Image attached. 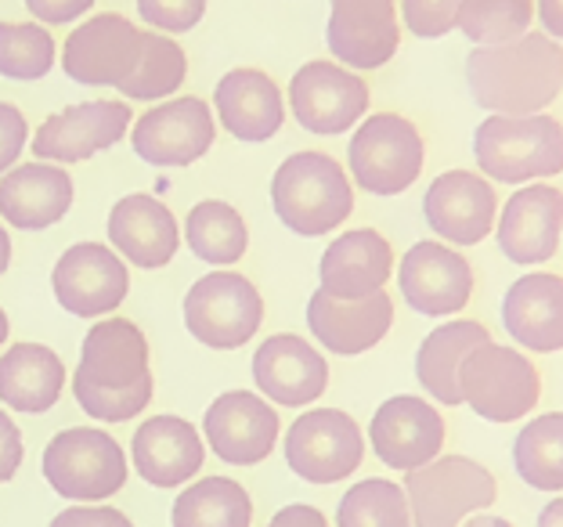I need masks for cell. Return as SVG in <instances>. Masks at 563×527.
I'll use <instances>...</instances> for the list:
<instances>
[{"mask_svg": "<svg viewBox=\"0 0 563 527\" xmlns=\"http://www.w3.org/2000/svg\"><path fill=\"white\" fill-rule=\"evenodd\" d=\"M73 394L91 419L126 422L152 402L148 340L131 318H106L87 329Z\"/></svg>", "mask_w": 563, "mask_h": 527, "instance_id": "obj_1", "label": "cell"}, {"mask_svg": "<svg viewBox=\"0 0 563 527\" xmlns=\"http://www.w3.org/2000/svg\"><path fill=\"white\" fill-rule=\"evenodd\" d=\"M466 84L481 109L492 116H534L563 91V47L545 33H523L520 41L473 47Z\"/></svg>", "mask_w": 563, "mask_h": 527, "instance_id": "obj_2", "label": "cell"}, {"mask_svg": "<svg viewBox=\"0 0 563 527\" xmlns=\"http://www.w3.org/2000/svg\"><path fill=\"white\" fill-rule=\"evenodd\" d=\"M481 177L498 185H528L563 174V123L553 116H488L473 134Z\"/></svg>", "mask_w": 563, "mask_h": 527, "instance_id": "obj_3", "label": "cell"}, {"mask_svg": "<svg viewBox=\"0 0 563 527\" xmlns=\"http://www.w3.org/2000/svg\"><path fill=\"white\" fill-rule=\"evenodd\" d=\"M272 202L278 221L303 239L329 235L354 210L347 171L325 152H297L275 171Z\"/></svg>", "mask_w": 563, "mask_h": 527, "instance_id": "obj_4", "label": "cell"}, {"mask_svg": "<svg viewBox=\"0 0 563 527\" xmlns=\"http://www.w3.org/2000/svg\"><path fill=\"white\" fill-rule=\"evenodd\" d=\"M459 391L484 422H517L539 408L542 372L517 347L488 340L459 369Z\"/></svg>", "mask_w": 563, "mask_h": 527, "instance_id": "obj_5", "label": "cell"}, {"mask_svg": "<svg viewBox=\"0 0 563 527\" xmlns=\"http://www.w3.org/2000/svg\"><path fill=\"white\" fill-rule=\"evenodd\" d=\"M405 498L412 527H463L498 498L495 473L470 455H438L427 466L405 473Z\"/></svg>", "mask_w": 563, "mask_h": 527, "instance_id": "obj_6", "label": "cell"}, {"mask_svg": "<svg viewBox=\"0 0 563 527\" xmlns=\"http://www.w3.org/2000/svg\"><path fill=\"white\" fill-rule=\"evenodd\" d=\"M41 473L69 503H106L126 481V455L106 430L73 427L51 437Z\"/></svg>", "mask_w": 563, "mask_h": 527, "instance_id": "obj_7", "label": "cell"}, {"mask_svg": "<svg viewBox=\"0 0 563 527\" xmlns=\"http://www.w3.org/2000/svg\"><path fill=\"white\" fill-rule=\"evenodd\" d=\"M354 185L373 196H401L412 188L427 163V145L412 120L398 112H376L357 127L347 149Z\"/></svg>", "mask_w": 563, "mask_h": 527, "instance_id": "obj_8", "label": "cell"}, {"mask_svg": "<svg viewBox=\"0 0 563 527\" xmlns=\"http://www.w3.org/2000/svg\"><path fill=\"white\" fill-rule=\"evenodd\" d=\"M264 321V300L246 275L210 272L185 297V326L213 351H235Z\"/></svg>", "mask_w": 563, "mask_h": 527, "instance_id": "obj_9", "label": "cell"}, {"mask_svg": "<svg viewBox=\"0 0 563 527\" xmlns=\"http://www.w3.org/2000/svg\"><path fill=\"white\" fill-rule=\"evenodd\" d=\"M365 459L362 427L343 408H311L286 433V462L307 484H336Z\"/></svg>", "mask_w": 563, "mask_h": 527, "instance_id": "obj_10", "label": "cell"}, {"mask_svg": "<svg viewBox=\"0 0 563 527\" xmlns=\"http://www.w3.org/2000/svg\"><path fill=\"white\" fill-rule=\"evenodd\" d=\"M141 55H145V33L131 19L106 11L76 25L66 41L62 66L69 80L84 87H120L141 66Z\"/></svg>", "mask_w": 563, "mask_h": 527, "instance_id": "obj_11", "label": "cell"}, {"mask_svg": "<svg viewBox=\"0 0 563 527\" xmlns=\"http://www.w3.org/2000/svg\"><path fill=\"white\" fill-rule=\"evenodd\" d=\"M444 437H448L444 416L416 394L387 397L376 408L373 422H368V444H373V452L379 455L383 466L398 473H412L438 459Z\"/></svg>", "mask_w": 563, "mask_h": 527, "instance_id": "obj_12", "label": "cell"}, {"mask_svg": "<svg viewBox=\"0 0 563 527\" xmlns=\"http://www.w3.org/2000/svg\"><path fill=\"white\" fill-rule=\"evenodd\" d=\"M51 289L58 304L76 318L109 315L126 300L131 272L117 253L101 242H76L58 256L51 272Z\"/></svg>", "mask_w": 563, "mask_h": 527, "instance_id": "obj_13", "label": "cell"}, {"mask_svg": "<svg viewBox=\"0 0 563 527\" xmlns=\"http://www.w3.org/2000/svg\"><path fill=\"white\" fill-rule=\"evenodd\" d=\"M289 106L311 134H343L368 112V84L332 62H307L289 84Z\"/></svg>", "mask_w": 563, "mask_h": 527, "instance_id": "obj_14", "label": "cell"}, {"mask_svg": "<svg viewBox=\"0 0 563 527\" xmlns=\"http://www.w3.org/2000/svg\"><path fill=\"white\" fill-rule=\"evenodd\" d=\"M398 286L408 307L427 318L459 315L473 297V267L444 242H416L401 256Z\"/></svg>", "mask_w": 563, "mask_h": 527, "instance_id": "obj_15", "label": "cell"}, {"mask_svg": "<svg viewBox=\"0 0 563 527\" xmlns=\"http://www.w3.org/2000/svg\"><path fill=\"white\" fill-rule=\"evenodd\" d=\"M213 112L202 98H174L148 109L131 131V145L152 166H191L213 145Z\"/></svg>", "mask_w": 563, "mask_h": 527, "instance_id": "obj_16", "label": "cell"}, {"mask_svg": "<svg viewBox=\"0 0 563 527\" xmlns=\"http://www.w3.org/2000/svg\"><path fill=\"white\" fill-rule=\"evenodd\" d=\"M278 416L264 397L250 391H228L207 408L202 433L213 455L228 466H257L278 444Z\"/></svg>", "mask_w": 563, "mask_h": 527, "instance_id": "obj_17", "label": "cell"}, {"mask_svg": "<svg viewBox=\"0 0 563 527\" xmlns=\"http://www.w3.org/2000/svg\"><path fill=\"white\" fill-rule=\"evenodd\" d=\"M563 246V191L556 185L517 188L498 213V250L506 261L534 267Z\"/></svg>", "mask_w": 563, "mask_h": 527, "instance_id": "obj_18", "label": "cell"}, {"mask_svg": "<svg viewBox=\"0 0 563 527\" xmlns=\"http://www.w3.org/2000/svg\"><path fill=\"white\" fill-rule=\"evenodd\" d=\"M126 131H131L126 101H80L47 116L33 138V156H41V163H84L123 141Z\"/></svg>", "mask_w": 563, "mask_h": 527, "instance_id": "obj_19", "label": "cell"}, {"mask_svg": "<svg viewBox=\"0 0 563 527\" xmlns=\"http://www.w3.org/2000/svg\"><path fill=\"white\" fill-rule=\"evenodd\" d=\"M422 213L433 235L455 246H477L495 231L498 221V196L488 177L470 171H448L427 188Z\"/></svg>", "mask_w": 563, "mask_h": 527, "instance_id": "obj_20", "label": "cell"}, {"mask_svg": "<svg viewBox=\"0 0 563 527\" xmlns=\"http://www.w3.org/2000/svg\"><path fill=\"white\" fill-rule=\"evenodd\" d=\"M325 44L351 69L387 66L401 44L398 8L394 0H332Z\"/></svg>", "mask_w": 563, "mask_h": 527, "instance_id": "obj_21", "label": "cell"}, {"mask_svg": "<svg viewBox=\"0 0 563 527\" xmlns=\"http://www.w3.org/2000/svg\"><path fill=\"white\" fill-rule=\"evenodd\" d=\"M253 383L267 402L282 408H303L329 387V362L303 337L278 332L253 354Z\"/></svg>", "mask_w": 563, "mask_h": 527, "instance_id": "obj_22", "label": "cell"}, {"mask_svg": "<svg viewBox=\"0 0 563 527\" xmlns=\"http://www.w3.org/2000/svg\"><path fill=\"white\" fill-rule=\"evenodd\" d=\"M390 326H394V300L387 297V289L373 293L365 300H336L318 289L307 300V329H311V337L340 358L373 351L390 332Z\"/></svg>", "mask_w": 563, "mask_h": 527, "instance_id": "obj_23", "label": "cell"}, {"mask_svg": "<svg viewBox=\"0 0 563 527\" xmlns=\"http://www.w3.org/2000/svg\"><path fill=\"white\" fill-rule=\"evenodd\" d=\"M503 326L531 354L563 351V275H520L503 297Z\"/></svg>", "mask_w": 563, "mask_h": 527, "instance_id": "obj_24", "label": "cell"}, {"mask_svg": "<svg viewBox=\"0 0 563 527\" xmlns=\"http://www.w3.org/2000/svg\"><path fill=\"white\" fill-rule=\"evenodd\" d=\"M394 272V246L376 228H354L336 242H329L318 264L322 293L336 300H365L383 293Z\"/></svg>", "mask_w": 563, "mask_h": 527, "instance_id": "obj_25", "label": "cell"}, {"mask_svg": "<svg viewBox=\"0 0 563 527\" xmlns=\"http://www.w3.org/2000/svg\"><path fill=\"white\" fill-rule=\"evenodd\" d=\"M134 470L152 487H181L196 477L207 459L199 430L181 416H152L137 427L134 444Z\"/></svg>", "mask_w": 563, "mask_h": 527, "instance_id": "obj_26", "label": "cell"}, {"mask_svg": "<svg viewBox=\"0 0 563 527\" xmlns=\"http://www.w3.org/2000/svg\"><path fill=\"white\" fill-rule=\"evenodd\" d=\"M76 188L62 166L22 163L0 177V213L19 231H44L73 207Z\"/></svg>", "mask_w": 563, "mask_h": 527, "instance_id": "obj_27", "label": "cell"}, {"mask_svg": "<svg viewBox=\"0 0 563 527\" xmlns=\"http://www.w3.org/2000/svg\"><path fill=\"white\" fill-rule=\"evenodd\" d=\"M109 242L134 267H163L181 246V228L156 196H126L109 213Z\"/></svg>", "mask_w": 563, "mask_h": 527, "instance_id": "obj_28", "label": "cell"}, {"mask_svg": "<svg viewBox=\"0 0 563 527\" xmlns=\"http://www.w3.org/2000/svg\"><path fill=\"white\" fill-rule=\"evenodd\" d=\"M217 116L239 141H267L286 123L278 84L261 69H232L217 84Z\"/></svg>", "mask_w": 563, "mask_h": 527, "instance_id": "obj_29", "label": "cell"}, {"mask_svg": "<svg viewBox=\"0 0 563 527\" xmlns=\"http://www.w3.org/2000/svg\"><path fill=\"white\" fill-rule=\"evenodd\" d=\"M492 332L473 318H455L444 321L419 343L416 351V380L433 402L448 408L463 405V391H459V369L466 358L477 351L481 343H488Z\"/></svg>", "mask_w": 563, "mask_h": 527, "instance_id": "obj_30", "label": "cell"}, {"mask_svg": "<svg viewBox=\"0 0 563 527\" xmlns=\"http://www.w3.org/2000/svg\"><path fill=\"white\" fill-rule=\"evenodd\" d=\"M66 365L44 343H15L0 358V402L15 413L41 416L58 405Z\"/></svg>", "mask_w": 563, "mask_h": 527, "instance_id": "obj_31", "label": "cell"}, {"mask_svg": "<svg viewBox=\"0 0 563 527\" xmlns=\"http://www.w3.org/2000/svg\"><path fill=\"white\" fill-rule=\"evenodd\" d=\"M174 527H250V492L232 477H202L174 498Z\"/></svg>", "mask_w": 563, "mask_h": 527, "instance_id": "obj_32", "label": "cell"}, {"mask_svg": "<svg viewBox=\"0 0 563 527\" xmlns=\"http://www.w3.org/2000/svg\"><path fill=\"white\" fill-rule=\"evenodd\" d=\"M185 239L188 250L199 256V261L228 267L239 264L250 250V231L242 213L235 207H228L221 199H202L191 207L188 221H185Z\"/></svg>", "mask_w": 563, "mask_h": 527, "instance_id": "obj_33", "label": "cell"}, {"mask_svg": "<svg viewBox=\"0 0 563 527\" xmlns=\"http://www.w3.org/2000/svg\"><path fill=\"white\" fill-rule=\"evenodd\" d=\"M514 466L520 481L545 495H563V413L528 419L514 441Z\"/></svg>", "mask_w": 563, "mask_h": 527, "instance_id": "obj_34", "label": "cell"}, {"mask_svg": "<svg viewBox=\"0 0 563 527\" xmlns=\"http://www.w3.org/2000/svg\"><path fill=\"white\" fill-rule=\"evenodd\" d=\"M336 527H412L405 487L383 477L357 481L340 498Z\"/></svg>", "mask_w": 563, "mask_h": 527, "instance_id": "obj_35", "label": "cell"}, {"mask_svg": "<svg viewBox=\"0 0 563 527\" xmlns=\"http://www.w3.org/2000/svg\"><path fill=\"white\" fill-rule=\"evenodd\" d=\"M534 0H463L455 30H463L477 47L520 41L531 33Z\"/></svg>", "mask_w": 563, "mask_h": 527, "instance_id": "obj_36", "label": "cell"}, {"mask_svg": "<svg viewBox=\"0 0 563 527\" xmlns=\"http://www.w3.org/2000/svg\"><path fill=\"white\" fill-rule=\"evenodd\" d=\"M185 73H188L185 51L159 33H145V55H141V66L131 73V80H123L117 87V91L131 101L170 98L177 87L185 84Z\"/></svg>", "mask_w": 563, "mask_h": 527, "instance_id": "obj_37", "label": "cell"}, {"mask_svg": "<svg viewBox=\"0 0 563 527\" xmlns=\"http://www.w3.org/2000/svg\"><path fill=\"white\" fill-rule=\"evenodd\" d=\"M55 66V36L36 22H0V76L41 80Z\"/></svg>", "mask_w": 563, "mask_h": 527, "instance_id": "obj_38", "label": "cell"}, {"mask_svg": "<svg viewBox=\"0 0 563 527\" xmlns=\"http://www.w3.org/2000/svg\"><path fill=\"white\" fill-rule=\"evenodd\" d=\"M459 4L463 0H401L405 25L422 41H441L455 30Z\"/></svg>", "mask_w": 563, "mask_h": 527, "instance_id": "obj_39", "label": "cell"}, {"mask_svg": "<svg viewBox=\"0 0 563 527\" xmlns=\"http://www.w3.org/2000/svg\"><path fill=\"white\" fill-rule=\"evenodd\" d=\"M207 0H137V15L163 33H188L199 25Z\"/></svg>", "mask_w": 563, "mask_h": 527, "instance_id": "obj_40", "label": "cell"}, {"mask_svg": "<svg viewBox=\"0 0 563 527\" xmlns=\"http://www.w3.org/2000/svg\"><path fill=\"white\" fill-rule=\"evenodd\" d=\"M25 131H30V127H25V116L15 106H8V101H0V174L11 171L15 160L22 156Z\"/></svg>", "mask_w": 563, "mask_h": 527, "instance_id": "obj_41", "label": "cell"}, {"mask_svg": "<svg viewBox=\"0 0 563 527\" xmlns=\"http://www.w3.org/2000/svg\"><path fill=\"white\" fill-rule=\"evenodd\" d=\"M51 527H134V524L112 506H73V509H62L58 517L51 520Z\"/></svg>", "mask_w": 563, "mask_h": 527, "instance_id": "obj_42", "label": "cell"}, {"mask_svg": "<svg viewBox=\"0 0 563 527\" xmlns=\"http://www.w3.org/2000/svg\"><path fill=\"white\" fill-rule=\"evenodd\" d=\"M22 430L15 427V419H11L4 408H0V484L11 481L22 466Z\"/></svg>", "mask_w": 563, "mask_h": 527, "instance_id": "obj_43", "label": "cell"}, {"mask_svg": "<svg viewBox=\"0 0 563 527\" xmlns=\"http://www.w3.org/2000/svg\"><path fill=\"white\" fill-rule=\"evenodd\" d=\"M25 8L47 25H66L95 8V0H25Z\"/></svg>", "mask_w": 563, "mask_h": 527, "instance_id": "obj_44", "label": "cell"}, {"mask_svg": "<svg viewBox=\"0 0 563 527\" xmlns=\"http://www.w3.org/2000/svg\"><path fill=\"white\" fill-rule=\"evenodd\" d=\"M272 527H329L325 513L307 506V503H292V506H282L275 517H272Z\"/></svg>", "mask_w": 563, "mask_h": 527, "instance_id": "obj_45", "label": "cell"}, {"mask_svg": "<svg viewBox=\"0 0 563 527\" xmlns=\"http://www.w3.org/2000/svg\"><path fill=\"white\" fill-rule=\"evenodd\" d=\"M539 19L545 25V36L563 41V0H539Z\"/></svg>", "mask_w": 563, "mask_h": 527, "instance_id": "obj_46", "label": "cell"}, {"mask_svg": "<svg viewBox=\"0 0 563 527\" xmlns=\"http://www.w3.org/2000/svg\"><path fill=\"white\" fill-rule=\"evenodd\" d=\"M534 527H563V495H553V503H545Z\"/></svg>", "mask_w": 563, "mask_h": 527, "instance_id": "obj_47", "label": "cell"}, {"mask_svg": "<svg viewBox=\"0 0 563 527\" xmlns=\"http://www.w3.org/2000/svg\"><path fill=\"white\" fill-rule=\"evenodd\" d=\"M463 527H517V524L506 517H492V513H473V517H466Z\"/></svg>", "mask_w": 563, "mask_h": 527, "instance_id": "obj_48", "label": "cell"}, {"mask_svg": "<svg viewBox=\"0 0 563 527\" xmlns=\"http://www.w3.org/2000/svg\"><path fill=\"white\" fill-rule=\"evenodd\" d=\"M8 264H11V239H8V231L0 228V275L8 272Z\"/></svg>", "mask_w": 563, "mask_h": 527, "instance_id": "obj_49", "label": "cell"}, {"mask_svg": "<svg viewBox=\"0 0 563 527\" xmlns=\"http://www.w3.org/2000/svg\"><path fill=\"white\" fill-rule=\"evenodd\" d=\"M4 340H8V315L0 311V347H4Z\"/></svg>", "mask_w": 563, "mask_h": 527, "instance_id": "obj_50", "label": "cell"}, {"mask_svg": "<svg viewBox=\"0 0 563 527\" xmlns=\"http://www.w3.org/2000/svg\"><path fill=\"white\" fill-rule=\"evenodd\" d=\"M267 527H272V524H267Z\"/></svg>", "mask_w": 563, "mask_h": 527, "instance_id": "obj_51", "label": "cell"}]
</instances>
